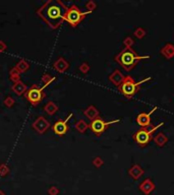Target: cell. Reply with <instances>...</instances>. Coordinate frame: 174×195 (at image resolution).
Here are the masks:
<instances>
[{
	"label": "cell",
	"mask_w": 174,
	"mask_h": 195,
	"mask_svg": "<svg viewBox=\"0 0 174 195\" xmlns=\"http://www.w3.org/2000/svg\"><path fill=\"white\" fill-rule=\"evenodd\" d=\"M9 173V167L6 164H1L0 165V176L4 177Z\"/></svg>",
	"instance_id": "obj_24"
},
{
	"label": "cell",
	"mask_w": 174,
	"mask_h": 195,
	"mask_svg": "<svg viewBox=\"0 0 174 195\" xmlns=\"http://www.w3.org/2000/svg\"><path fill=\"white\" fill-rule=\"evenodd\" d=\"M0 195H5V193L3 192V191H2L1 189H0Z\"/></svg>",
	"instance_id": "obj_33"
},
{
	"label": "cell",
	"mask_w": 174,
	"mask_h": 195,
	"mask_svg": "<svg viewBox=\"0 0 174 195\" xmlns=\"http://www.w3.org/2000/svg\"><path fill=\"white\" fill-rule=\"evenodd\" d=\"M50 122L43 116H40L35 120L32 127L37 131L39 134H44L46 131L50 128Z\"/></svg>",
	"instance_id": "obj_9"
},
{
	"label": "cell",
	"mask_w": 174,
	"mask_h": 195,
	"mask_svg": "<svg viewBox=\"0 0 174 195\" xmlns=\"http://www.w3.org/2000/svg\"><path fill=\"white\" fill-rule=\"evenodd\" d=\"M6 48H7V47H6V44L2 40H0V53L5 52Z\"/></svg>",
	"instance_id": "obj_32"
},
{
	"label": "cell",
	"mask_w": 174,
	"mask_h": 195,
	"mask_svg": "<svg viewBox=\"0 0 174 195\" xmlns=\"http://www.w3.org/2000/svg\"><path fill=\"white\" fill-rule=\"evenodd\" d=\"M161 54L167 59L174 57V45L167 44L166 46H164V47L161 49Z\"/></svg>",
	"instance_id": "obj_17"
},
{
	"label": "cell",
	"mask_w": 174,
	"mask_h": 195,
	"mask_svg": "<svg viewBox=\"0 0 174 195\" xmlns=\"http://www.w3.org/2000/svg\"><path fill=\"white\" fill-rule=\"evenodd\" d=\"M48 193L50 194V195H58L59 194V189H58L57 187L52 186L50 189L48 190Z\"/></svg>",
	"instance_id": "obj_31"
},
{
	"label": "cell",
	"mask_w": 174,
	"mask_h": 195,
	"mask_svg": "<svg viewBox=\"0 0 174 195\" xmlns=\"http://www.w3.org/2000/svg\"><path fill=\"white\" fill-rule=\"evenodd\" d=\"M79 69L80 70L81 73L87 74L89 72V70H90V65H89L87 62H84V63H81V64L80 65Z\"/></svg>",
	"instance_id": "obj_27"
},
{
	"label": "cell",
	"mask_w": 174,
	"mask_h": 195,
	"mask_svg": "<svg viewBox=\"0 0 174 195\" xmlns=\"http://www.w3.org/2000/svg\"><path fill=\"white\" fill-rule=\"evenodd\" d=\"M156 110H157V107H154L149 113H141V114H138L137 117V122L138 125L141 126L143 128L150 126L151 125V116Z\"/></svg>",
	"instance_id": "obj_10"
},
{
	"label": "cell",
	"mask_w": 174,
	"mask_h": 195,
	"mask_svg": "<svg viewBox=\"0 0 174 195\" xmlns=\"http://www.w3.org/2000/svg\"><path fill=\"white\" fill-rule=\"evenodd\" d=\"M15 68L19 70V71L20 72V74L24 73V72H26L28 69L30 68V63L27 61V60H24V59H20L19 63L15 66Z\"/></svg>",
	"instance_id": "obj_20"
},
{
	"label": "cell",
	"mask_w": 174,
	"mask_h": 195,
	"mask_svg": "<svg viewBox=\"0 0 174 195\" xmlns=\"http://www.w3.org/2000/svg\"><path fill=\"white\" fill-rule=\"evenodd\" d=\"M140 190L141 192H144L145 194L149 195L152 191L155 190V184L153 183V181L151 179H146L143 183H141L140 185Z\"/></svg>",
	"instance_id": "obj_13"
},
{
	"label": "cell",
	"mask_w": 174,
	"mask_h": 195,
	"mask_svg": "<svg viewBox=\"0 0 174 195\" xmlns=\"http://www.w3.org/2000/svg\"><path fill=\"white\" fill-rule=\"evenodd\" d=\"M74 128H76L77 131H79L80 133H85L87 131V129L89 128V124L86 121H85V120L80 119V120H79V121L76 123V125H74Z\"/></svg>",
	"instance_id": "obj_21"
},
{
	"label": "cell",
	"mask_w": 174,
	"mask_h": 195,
	"mask_svg": "<svg viewBox=\"0 0 174 195\" xmlns=\"http://www.w3.org/2000/svg\"><path fill=\"white\" fill-rule=\"evenodd\" d=\"M128 174L131 178H133L134 180H137L141 176H143L144 174V170L141 168L138 165H134L128 170Z\"/></svg>",
	"instance_id": "obj_16"
},
{
	"label": "cell",
	"mask_w": 174,
	"mask_h": 195,
	"mask_svg": "<svg viewBox=\"0 0 174 195\" xmlns=\"http://www.w3.org/2000/svg\"><path fill=\"white\" fill-rule=\"evenodd\" d=\"M84 115L87 117L88 119H90L91 121H93V120L97 119V118H100V116H99V111L94 105H90L89 107L84 111Z\"/></svg>",
	"instance_id": "obj_14"
},
{
	"label": "cell",
	"mask_w": 174,
	"mask_h": 195,
	"mask_svg": "<svg viewBox=\"0 0 174 195\" xmlns=\"http://www.w3.org/2000/svg\"><path fill=\"white\" fill-rule=\"evenodd\" d=\"M90 13H92V12L81 11L76 4H72V6L67 7L66 12L64 15V20L69 23L70 27L76 28L81 23V20H83L88 15H90Z\"/></svg>",
	"instance_id": "obj_4"
},
{
	"label": "cell",
	"mask_w": 174,
	"mask_h": 195,
	"mask_svg": "<svg viewBox=\"0 0 174 195\" xmlns=\"http://www.w3.org/2000/svg\"><path fill=\"white\" fill-rule=\"evenodd\" d=\"M96 7H97V5H96V3L94 1H92V0H90V1H88L86 3V8L88 9V11L93 12L96 9Z\"/></svg>",
	"instance_id": "obj_28"
},
{
	"label": "cell",
	"mask_w": 174,
	"mask_h": 195,
	"mask_svg": "<svg viewBox=\"0 0 174 195\" xmlns=\"http://www.w3.org/2000/svg\"><path fill=\"white\" fill-rule=\"evenodd\" d=\"M103 164H104V161L101 159V158H95L94 159V161H93V165L95 167H97V168H100V167L103 166Z\"/></svg>",
	"instance_id": "obj_29"
},
{
	"label": "cell",
	"mask_w": 174,
	"mask_h": 195,
	"mask_svg": "<svg viewBox=\"0 0 174 195\" xmlns=\"http://www.w3.org/2000/svg\"><path fill=\"white\" fill-rule=\"evenodd\" d=\"M11 90H12V91L15 95H24L27 91L28 87H27L26 84H24L23 81H22V79H20V81H17V83H13V86L11 87Z\"/></svg>",
	"instance_id": "obj_15"
},
{
	"label": "cell",
	"mask_w": 174,
	"mask_h": 195,
	"mask_svg": "<svg viewBox=\"0 0 174 195\" xmlns=\"http://www.w3.org/2000/svg\"><path fill=\"white\" fill-rule=\"evenodd\" d=\"M41 79L44 83V87H48L49 84H51L53 81L55 80V76H52L49 73H44L43 75H42Z\"/></svg>",
	"instance_id": "obj_23"
},
{
	"label": "cell",
	"mask_w": 174,
	"mask_h": 195,
	"mask_svg": "<svg viewBox=\"0 0 174 195\" xmlns=\"http://www.w3.org/2000/svg\"><path fill=\"white\" fill-rule=\"evenodd\" d=\"M134 36L137 39H143L146 36V31L143 28H137V29L134 31Z\"/></svg>",
	"instance_id": "obj_25"
},
{
	"label": "cell",
	"mask_w": 174,
	"mask_h": 195,
	"mask_svg": "<svg viewBox=\"0 0 174 195\" xmlns=\"http://www.w3.org/2000/svg\"><path fill=\"white\" fill-rule=\"evenodd\" d=\"M72 114L70 113V114L68 115V117H67L65 120L58 119L57 121L53 124L52 129H53V132H54L56 135L62 136V135H64V134L67 133V131H68V129H69L68 121H69V119L72 118Z\"/></svg>",
	"instance_id": "obj_8"
},
{
	"label": "cell",
	"mask_w": 174,
	"mask_h": 195,
	"mask_svg": "<svg viewBox=\"0 0 174 195\" xmlns=\"http://www.w3.org/2000/svg\"><path fill=\"white\" fill-rule=\"evenodd\" d=\"M124 78H125V76H124L122 72L118 69L114 70V71L109 75V80L116 87H119L120 84L123 83Z\"/></svg>",
	"instance_id": "obj_12"
},
{
	"label": "cell",
	"mask_w": 174,
	"mask_h": 195,
	"mask_svg": "<svg viewBox=\"0 0 174 195\" xmlns=\"http://www.w3.org/2000/svg\"><path fill=\"white\" fill-rule=\"evenodd\" d=\"M133 43H134V42H133V40L130 37H127L125 40L123 41V44L125 45V48H131V46L133 45Z\"/></svg>",
	"instance_id": "obj_30"
},
{
	"label": "cell",
	"mask_w": 174,
	"mask_h": 195,
	"mask_svg": "<svg viewBox=\"0 0 174 195\" xmlns=\"http://www.w3.org/2000/svg\"><path fill=\"white\" fill-rule=\"evenodd\" d=\"M58 109H59L58 106L56 105L54 102H52V101L48 102L47 104L44 106V111L47 113V114H49V115H54L55 113H57Z\"/></svg>",
	"instance_id": "obj_18"
},
{
	"label": "cell",
	"mask_w": 174,
	"mask_h": 195,
	"mask_svg": "<svg viewBox=\"0 0 174 195\" xmlns=\"http://www.w3.org/2000/svg\"><path fill=\"white\" fill-rule=\"evenodd\" d=\"M149 58H151V56L137 55V53L134 52V50H133L131 48H124L118 55L115 56L114 60L117 63H119L120 66L125 69L126 71H130V70L137 65V63L138 61L144 60V59H149Z\"/></svg>",
	"instance_id": "obj_2"
},
{
	"label": "cell",
	"mask_w": 174,
	"mask_h": 195,
	"mask_svg": "<svg viewBox=\"0 0 174 195\" xmlns=\"http://www.w3.org/2000/svg\"><path fill=\"white\" fill-rule=\"evenodd\" d=\"M118 122H120L119 119L111 120V121H105L102 118H97L93 120V121H91V123L89 124V128L92 130V132L94 134H96L97 136H100L102 133L105 132L106 129L108 128V126Z\"/></svg>",
	"instance_id": "obj_7"
},
{
	"label": "cell",
	"mask_w": 174,
	"mask_h": 195,
	"mask_svg": "<svg viewBox=\"0 0 174 195\" xmlns=\"http://www.w3.org/2000/svg\"><path fill=\"white\" fill-rule=\"evenodd\" d=\"M45 95H46L44 93V87H40L38 84H33L24 93V98L33 106H37L38 104H40L45 98Z\"/></svg>",
	"instance_id": "obj_6"
},
{
	"label": "cell",
	"mask_w": 174,
	"mask_h": 195,
	"mask_svg": "<svg viewBox=\"0 0 174 195\" xmlns=\"http://www.w3.org/2000/svg\"><path fill=\"white\" fill-rule=\"evenodd\" d=\"M66 9L67 7L61 1L48 0L37 10V15L52 30H56L64 22Z\"/></svg>",
	"instance_id": "obj_1"
},
{
	"label": "cell",
	"mask_w": 174,
	"mask_h": 195,
	"mask_svg": "<svg viewBox=\"0 0 174 195\" xmlns=\"http://www.w3.org/2000/svg\"><path fill=\"white\" fill-rule=\"evenodd\" d=\"M153 139H154V141L156 142V144L158 145V146H163V145L166 144L167 141H168V138H167V136L165 135L164 133H162V132L156 134V135L153 137Z\"/></svg>",
	"instance_id": "obj_19"
},
{
	"label": "cell",
	"mask_w": 174,
	"mask_h": 195,
	"mask_svg": "<svg viewBox=\"0 0 174 195\" xmlns=\"http://www.w3.org/2000/svg\"><path fill=\"white\" fill-rule=\"evenodd\" d=\"M164 125V122H161L157 126H148L145 127V128H141L140 130H137L136 133L133 134V139L137 141V142L141 145V146H145L149 143L152 138H153V134L156 132V130H158L160 127Z\"/></svg>",
	"instance_id": "obj_5"
},
{
	"label": "cell",
	"mask_w": 174,
	"mask_h": 195,
	"mask_svg": "<svg viewBox=\"0 0 174 195\" xmlns=\"http://www.w3.org/2000/svg\"><path fill=\"white\" fill-rule=\"evenodd\" d=\"M15 99H13L12 97H7V98H5V100L3 101V104H4L6 107H8V108H11L13 105H15Z\"/></svg>",
	"instance_id": "obj_26"
},
{
	"label": "cell",
	"mask_w": 174,
	"mask_h": 195,
	"mask_svg": "<svg viewBox=\"0 0 174 195\" xmlns=\"http://www.w3.org/2000/svg\"><path fill=\"white\" fill-rule=\"evenodd\" d=\"M9 78H10V80H11V81H13L15 83L20 80V72L15 68V67H12V68L10 69Z\"/></svg>",
	"instance_id": "obj_22"
},
{
	"label": "cell",
	"mask_w": 174,
	"mask_h": 195,
	"mask_svg": "<svg viewBox=\"0 0 174 195\" xmlns=\"http://www.w3.org/2000/svg\"><path fill=\"white\" fill-rule=\"evenodd\" d=\"M53 68H54L56 71L59 73H64L67 69L69 68V63L66 61V60L63 57L58 58L53 64Z\"/></svg>",
	"instance_id": "obj_11"
},
{
	"label": "cell",
	"mask_w": 174,
	"mask_h": 195,
	"mask_svg": "<svg viewBox=\"0 0 174 195\" xmlns=\"http://www.w3.org/2000/svg\"><path fill=\"white\" fill-rule=\"evenodd\" d=\"M148 80H151V77H147V78H144L140 81H134V79L131 76H125L123 83L118 87V90L125 98L131 99L140 90L141 84H143Z\"/></svg>",
	"instance_id": "obj_3"
}]
</instances>
